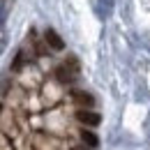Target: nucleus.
Masks as SVG:
<instances>
[{"label":"nucleus","instance_id":"obj_6","mask_svg":"<svg viewBox=\"0 0 150 150\" xmlns=\"http://www.w3.org/2000/svg\"><path fill=\"white\" fill-rule=\"evenodd\" d=\"M72 150H90V148H88V146H74Z\"/></svg>","mask_w":150,"mask_h":150},{"label":"nucleus","instance_id":"obj_1","mask_svg":"<svg viewBox=\"0 0 150 150\" xmlns=\"http://www.w3.org/2000/svg\"><path fill=\"white\" fill-rule=\"evenodd\" d=\"M76 76H79V60L74 56L56 67V79L60 83H72V81H76Z\"/></svg>","mask_w":150,"mask_h":150},{"label":"nucleus","instance_id":"obj_4","mask_svg":"<svg viewBox=\"0 0 150 150\" xmlns=\"http://www.w3.org/2000/svg\"><path fill=\"white\" fill-rule=\"evenodd\" d=\"M44 42H46V46H49V49H53V51H62V49H65L62 37L58 35L53 28H46V30H44Z\"/></svg>","mask_w":150,"mask_h":150},{"label":"nucleus","instance_id":"obj_5","mask_svg":"<svg viewBox=\"0 0 150 150\" xmlns=\"http://www.w3.org/2000/svg\"><path fill=\"white\" fill-rule=\"evenodd\" d=\"M81 141H83V146H88V148H97V143H99L97 134H93V132H88V129L81 132Z\"/></svg>","mask_w":150,"mask_h":150},{"label":"nucleus","instance_id":"obj_2","mask_svg":"<svg viewBox=\"0 0 150 150\" xmlns=\"http://www.w3.org/2000/svg\"><path fill=\"white\" fill-rule=\"evenodd\" d=\"M69 99H72V104H76L79 109H93L95 106V97L90 93H86V90H69Z\"/></svg>","mask_w":150,"mask_h":150},{"label":"nucleus","instance_id":"obj_3","mask_svg":"<svg viewBox=\"0 0 150 150\" xmlns=\"http://www.w3.org/2000/svg\"><path fill=\"white\" fill-rule=\"evenodd\" d=\"M74 118L81 125H86V127H97V125L102 122V115L97 111H93V109H79V111L74 113Z\"/></svg>","mask_w":150,"mask_h":150}]
</instances>
